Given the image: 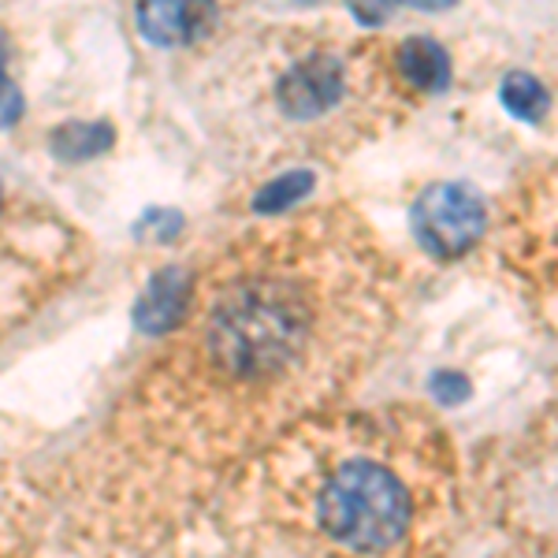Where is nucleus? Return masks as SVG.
Here are the masks:
<instances>
[{
	"label": "nucleus",
	"mask_w": 558,
	"mask_h": 558,
	"mask_svg": "<svg viewBox=\"0 0 558 558\" xmlns=\"http://www.w3.org/2000/svg\"><path fill=\"white\" fill-rule=\"evenodd\" d=\"M317 525L347 551H387L410 529V495L391 470L354 458L320 484Z\"/></svg>",
	"instance_id": "1"
},
{
	"label": "nucleus",
	"mask_w": 558,
	"mask_h": 558,
	"mask_svg": "<svg viewBox=\"0 0 558 558\" xmlns=\"http://www.w3.org/2000/svg\"><path fill=\"white\" fill-rule=\"evenodd\" d=\"M305 336V313L276 287H254L216 310L213 347L231 373H265L283 365Z\"/></svg>",
	"instance_id": "2"
},
{
	"label": "nucleus",
	"mask_w": 558,
	"mask_h": 558,
	"mask_svg": "<svg viewBox=\"0 0 558 558\" xmlns=\"http://www.w3.org/2000/svg\"><path fill=\"white\" fill-rule=\"evenodd\" d=\"M413 235L432 257H458L484 235L488 209L465 183H436L413 202Z\"/></svg>",
	"instance_id": "3"
},
{
	"label": "nucleus",
	"mask_w": 558,
	"mask_h": 558,
	"mask_svg": "<svg viewBox=\"0 0 558 558\" xmlns=\"http://www.w3.org/2000/svg\"><path fill=\"white\" fill-rule=\"evenodd\" d=\"M343 94V64L336 57H310L283 71L279 78V105L287 116L305 120L331 108Z\"/></svg>",
	"instance_id": "4"
},
{
	"label": "nucleus",
	"mask_w": 558,
	"mask_h": 558,
	"mask_svg": "<svg viewBox=\"0 0 558 558\" xmlns=\"http://www.w3.org/2000/svg\"><path fill=\"white\" fill-rule=\"evenodd\" d=\"M142 34L157 45H175L191 41L197 34H205L216 20L213 4H142L134 12Z\"/></svg>",
	"instance_id": "5"
},
{
	"label": "nucleus",
	"mask_w": 558,
	"mask_h": 558,
	"mask_svg": "<svg viewBox=\"0 0 558 558\" xmlns=\"http://www.w3.org/2000/svg\"><path fill=\"white\" fill-rule=\"evenodd\" d=\"M186 302V276L179 268H168L149 283V291L142 294V302L134 305V320H138L142 331L157 336V331L172 328L175 317L183 313Z\"/></svg>",
	"instance_id": "6"
},
{
	"label": "nucleus",
	"mask_w": 558,
	"mask_h": 558,
	"mask_svg": "<svg viewBox=\"0 0 558 558\" xmlns=\"http://www.w3.org/2000/svg\"><path fill=\"white\" fill-rule=\"evenodd\" d=\"M399 71L421 94H439V89H447V83H451V57H447L439 41L410 38L399 49Z\"/></svg>",
	"instance_id": "7"
},
{
	"label": "nucleus",
	"mask_w": 558,
	"mask_h": 558,
	"mask_svg": "<svg viewBox=\"0 0 558 558\" xmlns=\"http://www.w3.org/2000/svg\"><path fill=\"white\" fill-rule=\"evenodd\" d=\"M502 105L510 108V116H518V120L525 123H539L547 116V105H551V97H547V89L536 83L529 71H510L507 78H502Z\"/></svg>",
	"instance_id": "8"
},
{
	"label": "nucleus",
	"mask_w": 558,
	"mask_h": 558,
	"mask_svg": "<svg viewBox=\"0 0 558 558\" xmlns=\"http://www.w3.org/2000/svg\"><path fill=\"white\" fill-rule=\"evenodd\" d=\"M108 142H112V128H108V123H64V128L52 134V149L68 160L94 157V153H101Z\"/></svg>",
	"instance_id": "9"
},
{
	"label": "nucleus",
	"mask_w": 558,
	"mask_h": 558,
	"mask_svg": "<svg viewBox=\"0 0 558 558\" xmlns=\"http://www.w3.org/2000/svg\"><path fill=\"white\" fill-rule=\"evenodd\" d=\"M313 191V172H287L265 183L260 191L254 194V209L257 213H283L291 209L294 202H302L305 194Z\"/></svg>",
	"instance_id": "10"
},
{
	"label": "nucleus",
	"mask_w": 558,
	"mask_h": 558,
	"mask_svg": "<svg viewBox=\"0 0 558 558\" xmlns=\"http://www.w3.org/2000/svg\"><path fill=\"white\" fill-rule=\"evenodd\" d=\"M432 391H436V399H444V402H462L465 395H470V380L458 373H436L432 376Z\"/></svg>",
	"instance_id": "11"
},
{
	"label": "nucleus",
	"mask_w": 558,
	"mask_h": 558,
	"mask_svg": "<svg viewBox=\"0 0 558 558\" xmlns=\"http://www.w3.org/2000/svg\"><path fill=\"white\" fill-rule=\"evenodd\" d=\"M4 123H8V128H12V123H15V112H20V97H15V86L12 83H8V78H4Z\"/></svg>",
	"instance_id": "12"
}]
</instances>
